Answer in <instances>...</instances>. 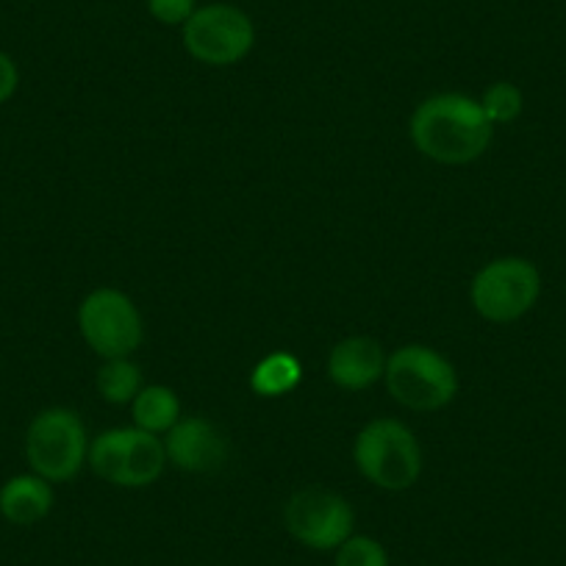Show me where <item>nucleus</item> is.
Returning a JSON list of instances; mask_svg holds the SVG:
<instances>
[{"mask_svg":"<svg viewBox=\"0 0 566 566\" xmlns=\"http://www.w3.org/2000/svg\"><path fill=\"white\" fill-rule=\"evenodd\" d=\"M481 106H483V112H486L489 123L492 125L514 123V119L522 114L520 86L509 84V81H497V84H492L486 92H483Z\"/></svg>","mask_w":566,"mask_h":566,"instance_id":"nucleus-16","label":"nucleus"},{"mask_svg":"<svg viewBox=\"0 0 566 566\" xmlns=\"http://www.w3.org/2000/svg\"><path fill=\"white\" fill-rule=\"evenodd\" d=\"M142 369L130 358H106L97 369V395L114 406H128L142 391Z\"/></svg>","mask_w":566,"mask_h":566,"instance_id":"nucleus-15","label":"nucleus"},{"mask_svg":"<svg viewBox=\"0 0 566 566\" xmlns=\"http://www.w3.org/2000/svg\"><path fill=\"white\" fill-rule=\"evenodd\" d=\"M303 380V364L292 353H270L250 373V389L259 397H283Z\"/></svg>","mask_w":566,"mask_h":566,"instance_id":"nucleus-14","label":"nucleus"},{"mask_svg":"<svg viewBox=\"0 0 566 566\" xmlns=\"http://www.w3.org/2000/svg\"><path fill=\"white\" fill-rule=\"evenodd\" d=\"M358 472L384 492H406L422 475V448L408 424L380 417L358 431L353 444Z\"/></svg>","mask_w":566,"mask_h":566,"instance_id":"nucleus-2","label":"nucleus"},{"mask_svg":"<svg viewBox=\"0 0 566 566\" xmlns=\"http://www.w3.org/2000/svg\"><path fill=\"white\" fill-rule=\"evenodd\" d=\"M20 86V67L7 51H0V106L18 95Z\"/></svg>","mask_w":566,"mask_h":566,"instance_id":"nucleus-19","label":"nucleus"},{"mask_svg":"<svg viewBox=\"0 0 566 566\" xmlns=\"http://www.w3.org/2000/svg\"><path fill=\"white\" fill-rule=\"evenodd\" d=\"M283 522L303 547L325 553V549L342 547L353 536L356 514L342 494L308 486L292 494L283 509Z\"/></svg>","mask_w":566,"mask_h":566,"instance_id":"nucleus-8","label":"nucleus"},{"mask_svg":"<svg viewBox=\"0 0 566 566\" xmlns=\"http://www.w3.org/2000/svg\"><path fill=\"white\" fill-rule=\"evenodd\" d=\"M78 331L86 345L106 361V358H130L142 345V314L125 292L95 290L78 306Z\"/></svg>","mask_w":566,"mask_h":566,"instance_id":"nucleus-7","label":"nucleus"},{"mask_svg":"<svg viewBox=\"0 0 566 566\" xmlns=\"http://www.w3.org/2000/svg\"><path fill=\"white\" fill-rule=\"evenodd\" d=\"M195 9H198V0H148L150 18L170 29H184Z\"/></svg>","mask_w":566,"mask_h":566,"instance_id":"nucleus-18","label":"nucleus"},{"mask_svg":"<svg viewBox=\"0 0 566 566\" xmlns=\"http://www.w3.org/2000/svg\"><path fill=\"white\" fill-rule=\"evenodd\" d=\"M167 464L184 472H214L228 461L222 431L206 417H181L165 433Z\"/></svg>","mask_w":566,"mask_h":566,"instance_id":"nucleus-9","label":"nucleus"},{"mask_svg":"<svg viewBox=\"0 0 566 566\" xmlns=\"http://www.w3.org/2000/svg\"><path fill=\"white\" fill-rule=\"evenodd\" d=\"M386 389L408 411H439L459 395V373L428 345H402L386 358Z\"/></svg>","mask_w":566,"mask_h":566,"instance_id":"nucleus-3","label":"nucleus"},{"mask_svg":"<svg viewBox=\"0 0 566 566\" xmlns=\"http://www.w3.org/2000/svg\"><path fill=\"white\" fill-rule=\"evenodd\" d=\"M334 566H389V553L378 538L353 533L342 547H336Z\"/></svg>","mask_w":566,"mask_h":566,"instance_id":"nucleus-17","label":"nucleus"},{"mask_svg":"<svg viewBox=\"0 0 566 566\" xmlns=\"http://www.w3.org/2000/svg\"><path fill=\"white\" fill-rule=\"evenodd\" d=\"M542 295V275L520 255L489 261L472 277V306L489 323H514L536 306Z\"/></svg>","mask_w":566,"mask_h":566,"instance_id":"nucleus-6","label":"nucleus"},{"mask_svg":"<svg viewBox=\"0 0 566 566\" xmlns=\"http://www.w3.org/2000/svg\"><path fill=\"white\" fill-rule=\"evenodd\" d=\"M167 467V453L161 437L139 428H125L123 448V472H119L117 486L145 489L161 478Z\"/></svg>","mask_w":566,"mask_h":566,"instance_id":"nucleus-12","label":"nucleus"},{"mask_svg":"<svg viewBox=\"0 0 566 566\" xmlns=\"http://www.w3.org/2000/svg\"><path fill=\"white\" fill-rule=\"evenodd\" d=\"M130 413H134V428L165 437L181 419V402L170 386H142V391L130 402Z\"/></svg>","mask_w":566,"mask_h":566,"instance_id":"nucleus-13","label":"nucleus"},{"mask_svg":"<svg viewBox=\"0 0 566 566\" xmlns=\"http://www.w3.org/2000/svg\"><path fill=\"white\" fill-rule=\"evenodd\" d=\"M90 453L86 424L73 408L53 406L36 413L25 431V461L51 483H67L84 470Z\"/></svg>","mask_w":566,"mask_h":566,"instance_id":"nucleus-4","label":"nucleus"},{"mask_svg":"<svg viewBox=\"0 0 566 566\" xmlns=\"http://www.w3.org/2000/svg\"><path fill=\"white\" fill-rule=\"evenodd\" d=\"M181 42L195 62L206 67L239 64L255 45V25L233 3H206L184 23Z\"/></svg>","mask_w":566,"mask_h":566,"instance_id":"nucleus-5","label":"nucleus"},{"mask_svg":"<svg viewBox=\"0 0 566 566\" xmlns=\"http://www.w3.org/2000/svg\"><path fill=\"white\" fill-rule=\"evenodd\" d=\"M53 500L51 481L34 472L14 475L0 486V516L18 527H31L51 514Z\"/></svg>","mask_w":566,"mask_h":566,"instance_id":"nucleus-11","label":"nucleus"},{"mask_svg":"<svg viewBox=\"0 0 566 566\" xmlns=\"http://www.w3.org/2000/svg\"><path fill=\"white\" fill-rule=\"evenodd\" d=\"M386 353L380 342L369 336H350L342 339L328 356V378L345 391H364L384 378Z\"/></svg>","mask_w":566,"mask_h":566,"instance_id":"nucleus-10","label":"nucleus"},{"mask_svg":"<svg viewBox=\"0 0 566 566\" xmlns=\"http://www.w3.org/2000/svg\"><path fill=\"white\" fill-rule=\"evenodd\" d=\"M413 148L439 165H470L486 154L494 125L481 101L459 92H442L417 106L408 125Z\"/></svg>","mask_w":566,"mask_h":566,"instance_id":"nucleus-1","label":"nucleus"}]
</instances>
